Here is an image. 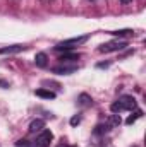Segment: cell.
<instances>
[{"label":"cell","mask_w":146,"mask_h":147,"mask_svg":"<svg viewBox=\"0 0 146 147\" xmlns=\"http://www.w3.org/2000/svg\"><path fill=\"white\" fill-rule=\"evenodd\" d=\"M28 46L24 45H10V46H3L0 48V55H12V53H19V51H24Z\"/></svg>","instance_id":"obj_5"},{"label":"cell","mask_w":146,"mask_h":147,"mask_svg":"<svg viewBox=\"0 0 146 147\" xmlns=\"http://www.w3.org/2000/svg\"><path fill=\"white\" fill-rule=\"evenodd\" d=\"M141 116H143V111H141V110H136L132 115H131V116H129V118H127V120H126V123H127V125H132V123H134L138 118H141Z\"/></svg>","instance_id":"obj_13"},{"label":"cell","mask_w":146,"mask_h":147,"mask_svg":"<svg viewBox=\"0 0 146 147\" xmlns=\"http://www.w3.org/2000/svg\"><path fill=\"white\" fill-rule=\"evenodd\" d=\"M112 113H122V111H132L136 110V99L132 96H120L115 103H112L110 106Z\"/></svg>","instance_id":"obj_1"},{"label":"cell","mask_w":146,"mask_h":147,"mask_svg":"<svg viewBox=\"0 0 146 147\" xmlns=\"http://www.w3.org/2000/svg\"><path fill=\"white\" fill-rule=\"evenodd\" d=\"M108 130H110L108 125H98V127H96V130H95V134H107Z\"/></svg>","instance_id":"obj_15"},{"label":"cell","mask_w":146,"mask_h":147,"mask_svg":"<svg viewBox=\"0 0 146 147\" xmlns=\"http://www.w3.org/2000/svg\"><path fill=\"white\" fill-rule=\"evenodd\" d=\"M77 103H79L81 106H91V105H93V99H91V96H88V94H81V96L77 98Z\"/></svg>","instance_id":"obj_12"},{"label":"cell","mask_w":146,"mask_h":147,"mask_svg":"<svg viewBox=\"0 0 146 147\" xmlns=\"http://www.w3.org/2000/svg\"><path fill=\"white\" fill-rule=\"evenodd\" d=\"M45 128V120H41V118H36V120H33L31 123H29V132L31 134H38V132H41Z\"/></svg>","instance_id":"obj_6"},{"label":"cell","mask_w":146,"mask_h":147,"mask_svg":"<svg viewBox=\"0 0 146 147\" xmlns=\"http://www.w3.org/2000/svg\"><path fill=\"white\" fill-rule=\"evenodd\" d=\"M88 38H89V34H86V36H76V38H71V39H65V41H60L55 46V50L57 51H69V50H72L76 46H79L81 43L88 41Z\"/></svg>","instance_id":"obj_2"},{"label":"cell","mask_w":146,"mask_h":147,"mask_svg":"<svg viewBox=\"0 0 146 147\" xmlns=\"http://www.w3.org/2000/svg\"><path fill=\"white\" fill-rule=\"evenodd\" d=\"M79 57H81L79 53H67V51H65L64 55L59 57V60L64 62V63H67V62H76V60H79Z\"/></svg>","instance_id":"obj_10"},{"label":"cell","mask_w":146,"mask_h":147,"mask_svg":"<svg viewBox=\"0 0 146 147\" xmlns=\"http://www.w3.org/2000/svg\"><path fill=\"white\" fill-rule=\"evenodd\" d=\"M120 116L117 115V113H113V115H110L108 118H107V121H105V125H108L110 128H113V127H119L120 125Z\"/></svg>","instance_id":"obj_11"},{"label":"cell","mask_w":146,"mask_h":147,"mask_svg":"<svg viewBox=\"0 0 146 147\" xmlns=\"http://www.w3.org/2000/svg\"><path fill=\"white\" fill-rule=\"evenodd\" d=\"M77 70V67L72 65V67H67V65H60V67H55L53 69V74H60V75H69Z\"/></svg>","instance_id":"obj_9"},{"label":"cell","mask_w":146,"mask_h":147,"mask_svg":"<svg viewBox=\"0 0 146 147\" xmlns=\"http://www.w3.org/2000/svg\"><path fill=\"white\" fill-rule=\"evenodd\" d=\"M52 140H53V134H52L50 130L43 128L41 132H38L36 139H35V142H33V147H48Z\"/></svg>","instance_id":"obj_4"},{"label":"cell","mask_w":146,"mask_h":147,"mask_svg":"<svg viewBox=\"0 0 146 147\" xmlns=\"http://www.w3.org/2000/svg\"><path fill=\"white\" fill-rule=\"evenodd\" d=\"M81 123V115H74L72 118H71V125L76 127V125H79Z\"/></svg>","instance_id":"obj_16"},{"label":"cell","mask_w":146,"mask_h":147,"mask_svg":"<svg viewBox=\"0 0 146 147\" xmlns=\"http://www.w3.org/2000/svg\"><path fill=\"white\" fill-rule=\"evenodd\" d=\"M96 67H98V69H103V67H108V63H98Z\"/></svg>","instance_id":"obj_18"},{"label":"cell","mask_w":146,"mask_h":147,"mask_svg":"<svg viewBox=\"0 0 146 147\" xmlns=\"http://www.w3.org/2000/svg\"><path fill=\"white\" fill-rule=\"evenodd\" d=\"M110 34H113V36H127V34H132V31L131 29H120V31H112Z\"/></svg>","instance_id":"obj_14"},{"label":"cell","mask_w":146,"mask_h":147,"mask_svg":"<svg viewBox=\"0 0 146 147\" xmlns=\"http://www.w3.org/2000/svg\"><path fill=\"white\" fill-rule=\"evenodd\" d=\"M35 94H36L38 98H43V99H55V96H57L53 91H50V89H43V87H41V89H36Z\"/></svg>","instance_id":"obj_8"},{"label":"cell","mask_w":146,"mask_h":147,"mask_svg":"<svg viewBox=\"0 0 146 147\" xmlns=\"http://www.w3.org/2000/svg\"><path fill=\"white\" fill-rule=\"evenodd\" d=\"M57 147H76V146H69V144H65V142H62V144H59Z\"/></svg>","instance_id":"obj_17"},{"label":"cell","mask_w":146,"mask_h":147,"mask_svg":"<svg viewBox=\"0 0 146 147\" xmlns=\"http://www.w3.org/2000/svg\"><path fill=\"white\" fill-rule=\"evenodd\" d=\"M120 2H122V3H131L132 0H120Z\"/></svg>","instance_id":"obj_19"},{"label":"cell","mask_w":146,"mask_h":147,"mask_svg":"<svg viewBox=\"0 0 146 147\" xmlns=\"http://www.w3.org/2000/svg\"><path fill=\"white\" fill-rule=\"evenodd\" d=\"M35 63H36V67H40V69H45V67L48 65V57H46V53H43V51L36 53Z\"/></svg>","instance_id":"obj_7"},{"label":"cell","mask_w":146,"mask_h":147,"mask_svg":"<svg viewBox=\"0 0 146 147\" xmlns=\"http://www.w3.org/2000/svg\"><path fill=\"white\" fill-rule=\"evenodd\" d=\"M127 48V41H120V39H113L108 43H103L98 46L100 53H112V51H122Z\"/></svg>","instance_id":"obj_3"}]
</instances>
